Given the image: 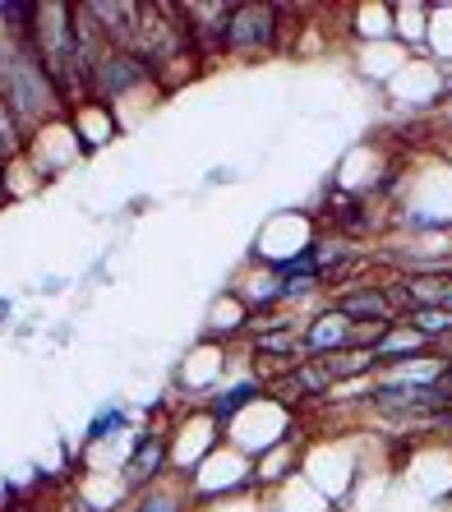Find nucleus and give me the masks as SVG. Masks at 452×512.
<instances>
[{"label": "nucleus", "mask_w": 452, "mask_h": 512, "mask_svg": "<svg viewBox=\"0 0 452 512\" xmlns=\"http://www.w3.org/2000/svg\"><path fill=\"white\" fill-rule=\"evenodd\" d=\"M120 429H125V411H120V406H102V411L93 416V425H88L84 439L88 443H107V439H116Z\"/></svg>", "instance_id": "11"}, {"label": "nucleus", "mask_w": 452, "mask_h": 512, "mask_svg": "<svg viewBox=\"0 0 452 512\" xmlns=\"http://www.w3.org/2000/svg\"><path fill=\"white\" fill-rule=\"evenodd\" d=\"M130 512H190V485L157 480V485H148V489H134Z\"/></svg>", "instance_id": "8"}, {"label": "nucleus", "mask_w": 452, "mask_h": 512, "mask_svg": "<svg viewBox=\"0 0 452 512\" xmlns=\"http://www.w3.org/2000/svg\"><path fill=\"white\" fill-rule=\"evenodd\" d=\"M434 388H439V397H443V411H452V365H443V370H439Z\"/></svg>", "instance_id": "12"}, {"label": "nucleus", "mask_w": 452, "mask_h": 512, "mask_svg": "<svg viewBox=\"0 0 452 512\" xmlns=\"http://www.w3.org/2000/svg\"><path fill=\"white\" fill-rule=\"evenodd\" d=\"M190 37L194 56H213V51H226V19H231V5H203V0H190V5H171Z\"/></svg>", "instance_id": "5"}, {"label": "nucleus", "mask_w": 452, "mask_h": 512, "mask_svg": "<svg viewBox=\"0 0 452 512\" xmlns=\"http://www.w3.org/2000/svg\"><path fill=\"white\" fill-rule=\"evenodd\" d=\"M254 351H259V356H273V360H296V365H305V337H300L296 328H263V333H254Z\"/></svg>", "instance_id": "10"}, {"label": "nucleus", "mask_w": 452, "mask_h": 512, "mask_svg": "<svg viewBox=\"0 0 452 512\" xmlns=\"http://www.w3.org/2000/svg\"><path fill=\"white\" fill-rule=\"evenodd\" d=\"M24 37L37 51L42 70L51 74V84L60 88L65 107H79L88 97V65L79 51V28H74V5H24Z\"/></svg>", "instance_id": "2"}, {"label": "nucleus", "mask_w": 452, "mask_h": 512, "mask_svg": "<svg viewBox=\"0 0 452 512\" xmlns=\"http://www.w3.org/2000/svg\"><path fill=\"white\" fill-rule=\"evenodd\" d=\"M323 374H328V383H346V379H360V374H369L379 360H374V351H369V342L360 346H346V351H337V356L328 360H314Z\"/></svg>", "instance_id": "9"}, {"label": "nucleus", "mask_w": 452, "mask_h": 512, "mask_svg": "<svg viewBox=\"0 0 452 512\" xmlns=\"http://www.w3.org/2000/svg\"><path fill=\"white\" fill-rule=\"evenodd\" d=\"M277 42V5H231L226 19V51L231 56H259Z\"/></svg>", "instance_id": "3"}, {"label": "nucleus", "mask_w": 452, "mask_h": 512, "mask_svg": "<svg viewBox=\"0 0 452 512\" xmlns=\"http://www.w3.org/2000/svg\"><path fill=\"white\" fill-rule=\"evenodd\" d=\"M0 102L14 111V120L24 125L33 139L37 130H47L56 120H65V97L51 84V74L42 70L37 51L24 37V5H5L0 10Z\"/></svg>", "instance_id": "1"}, {"label": "nucleus", "mask_w": 452, "mask_h": 512, "mask_svg": "<svg viewBox=\"0 0 452 512\" xmlns=\"http://www.w3.org/2000/svg\"><path fill=\"white\" fill-rule=\"evenodd\" d=\"M439 360H443V365H452V337H443V342H439Z\"/></svg>", "instance_id": "13"}, {"label": "nucleus", "mask_w": 452, "mask_h": 512, "mask_svg": "<svg viewBox=\"0 0 452 512\" xmlns=\"http://www.w3.org/2000/svg\"><path fill=\"white\" fill-rule=\"evenodd\" d=\"M300 337H305V360H328V356H337V351H346V346L369 342V337H374V328L360 337L356 323L342 319V314L328 305L323 314H314V319L305 323V333H300Z\"/></svg>", "instance_id": "6"}, {"label": "nucleus", "mask_w": 452, "mask_h": 512, "mask_svg": "<svg viewBox=\"0 0 452 512\" xmlns=\"http://www.w3.org/2000/svg\"><path fill=\"white\" fill-rule=\"evenodd\" d=\"M167 471H171V434L148 429V434L134 439L130 457L120 466V480L130 489H148V485H157V480H167Z\"/></svg>", "instance_id": "4"}, {"label": "nucleus", "mask_w": 452, "mask_h": 512, "mask_svg": "<svg viewBox=\"0 0 452 512\" xmlns=\"http://www.w3.org/2000/svg\"><path fill=\"white\" fill-rule=\"evenodd\" d=\"M0 319H10V300H0Z\"/></svg>", "instance_id": "15"}, {"label": "nucleus", "mask_w": 452, "mask_h": 512, "mask_svg": "<svg viewBox=\"0 0 452 512\" xmlns=\"http://www.w3.org/2000/svg\"><path fill=\"white\" fill-rule=\"evenodd\" d=\"M443 425H452V411H448V416H443Z\"/></svg>", "instance_id": "16"}, {"label": "nucleus", "mask_w": 452, "mask_h": 512, "mask_svg": "<svg viewBox=\"0 0 452 512\" xmlns=\"http://www.w3.org/2000/svg\"><path fill=\"white\" fill-rule=\"evenodd\" d=\"M443 310H452V277H448V296H443Z\"/></svg>", "instance_id": "14"}, {"label": "nucleus", "mask_w": 452, "mask_h": 512, "mask_svg": "<svg viewBox=\"0 0 452 512\" xmlns=\"http://www.w3.org/2000/svg\"><path fill=\"white\" fill-rule=\"evenodd\" d=\"M333 310L342 314V319H351L356 328L360 323L388 328V323H393V296H388L383 286H346L342 296L333 300Z\"/></svg>", "instance_id": "7"}]
</instances>
